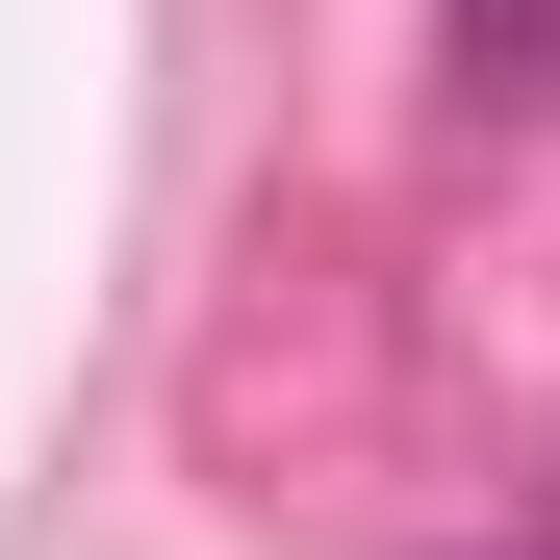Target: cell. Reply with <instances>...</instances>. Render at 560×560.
Instances as JSON below:
<instances>
[{
	"instance_id": "6da1fadb",
	"label": "cell",
	"mask_w": 560,
	"mask_h": 560,
	"mask_svg": "<svg viewBox=\"0 0 560 560\" xmlns=\"http://www.w3.org/2000/svg\"><path fill=\"white\" fill-rule=\"evenodd\" d=\"M433 51H458V103L560 128V0H433Z\"/></svg>"
}]
</instances>
